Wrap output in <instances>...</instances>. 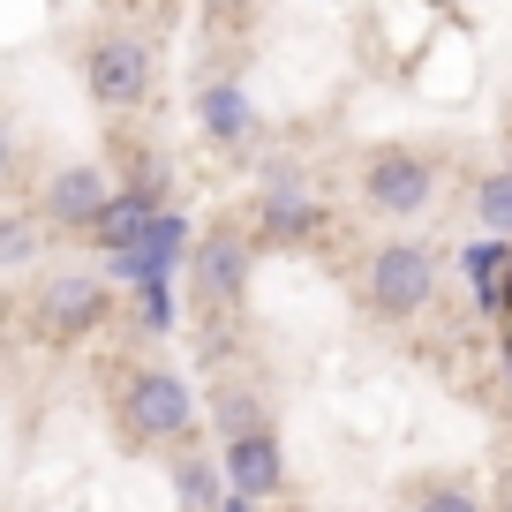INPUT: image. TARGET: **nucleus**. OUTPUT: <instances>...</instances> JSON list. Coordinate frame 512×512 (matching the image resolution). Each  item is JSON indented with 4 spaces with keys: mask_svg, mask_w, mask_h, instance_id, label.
I'll return each mask as SVG.
<instances>
[{
    "mask_svg": "<svg viewBox=\"0 0 512 512\" xmlns=\"http://www.w3.org/2000/svg\"><path fill=\"white\" fill-rule=\"evenodd\" d=\"M113 422L136 445H189L196 437V392L166 362H128L113 377Z\"/></svg>",
    "mask_w": 512,
    "mask_h": 512,
    "instance_id": "f257e3e1",
    "label": "nucleus"
},
{
    "mask_svg": "<svg viewBox=\"0 0 512 512\" xmlns=\"http://www.w3.org/2000/svg\"><path fill=\"white\" fill-rule=\"evenodd\" d=\"M113 294L98 272H83V264H53V272L31 279V294H23V332L38 339V347H83V339L106 324Z\"/></svg>",
    "mask_w": 512,
    "mask_h": 512,
    "instance_id": "f03ea898",
    "label": "nucleus"
},
{
    "mask_svg": "<svg viewBox=\"0 0 512 512\" xmlns=\"http://www.w3.org/2000/svg\"><path fill=\"white\" fill-rule=\"evenodd\" d=\"M437 302V249L430 241H377L362 264V309L377 324H407Z\"/></svg>",
    "mask_w": 512,
    "mask_h": 512,
    "instance_id": "7ed1b4c3",
    "label": "nucleus"
},
{
    "mask_svg": "<svg viewBox=\"0 0 512 512\" xmlns=\"http://www.w3.org/2000/svg\"><path fill=\"white\" fill-rule=\"evenodd\" d=\"M159 83V53H151L144 31H98L91 53H83V91L106 113H136Z\"/></svg>",
    "mask_w": 512,
    "mask_h": 512,
    "instance_id": "20e7f679",
    "label": "nucleus"
},
{
    "mask_svg": "<svg viewBox=\"0 0 512 512\" xmlns=\"http://www.w3.org/2000/svg\"><path fill=\"white\" fill-rule=\"evenodd\" d=\"M249 272H256V234L249 226H204L189 249V294L196 309H234L241 294H249Z\"/></svg>",
    "mask_w": 512,
    "mask_h": 512,
    "instance_id": "39448f33",
    "label": "nucleus"
},
{
    "mask_svg": "<svg viewBox=\"0 0 512 512\" xmlns=\"http://www.w3.org/2000/svg\"><path fill=\"white\" fill-rule=\"evenodd\" d=\"M437 196V159L430 151H407V144H384L369 151L362 166V204L377 211V219H422Z\"/></svg>",
    "mask_w": 512,
    "mask_h": 512,
    "instance_id": "423d86ee",
    "label": "nucleus"
},
{
    "mask_svg": "<svg viewBox=\"0 0 512 512\" xmlns=\"http://www.w3.org/2000/svg\"><path fill=\"white\" fill-rule=\"evenodd\" d=\"M106 204H113V181L98 174V166H61V174H46L38 219H46L53 234H91V226L106 219Z\"/></svg>",
    "mask_w": 512,
    "mask_h": 512,
    "instance_id": "0eeeda50",
    "label": "nucleus"
},
{
    "mask_svg": "<svg viewBox=\"0 0 512 512\" xmlns=\"http://www.w3.org/2000/svg\"><path fill=\"white\" fill-rule=\"evenodd\" d=\"M219 475L234 497H279L287 490V452H279V430H249V437H226L219 445Z\"/></svg>",
    "mask_w": 512,
    "mask_h": 512,
    "instance_id": "6e6552de",
    "label": "nucleus"
},
{
    "mask_svg": "<svg viewBox=\"0 0 512 512\" xmlns=\"http://www.w3.org/2000/svg\"><path fill=\"white\" fill-rule=\"evenodd\" d=\"M196 128H204L219 151H249V144H256V106H249V91H241L234 76H211L204 91H196Z\"/></svg>",
    "mask_w": 512,
    "mask_h": 512,
    "instance_id": "1a4fd4ad",
    "label": "nucleus"
},
{
    "mask_svg": "<svg viewBox=\"0 0 512 512\" xmlns=\"http://www.w3.org/2000/svg\"><path fill=\"white\" fill-rule=\"evenodd\" d=\"M317 226H324V204L302 196L294 181H279V189L256 204V241H302V234H317Z\"/></svg>",
    "mask_w": 512,
    "mask_h": 512,
    "instance_id": "9d476101",
    "label": "nucleus"
},
{
    "mask_svg": "<svg viewBox=\"0 0 512 512\" xmlns=\"http://www.w3.org/2000/svg\"><path fill=\"white\" fill-rule=\"evenodd\" d=\"M211 430H219V445L226 437H249V430H272L264 392H256V384H219V392H211Z\"/></svg>",
    "mask_w": 512,
    "mask_h": 512,
    "instance_id": "9b49d317",
    "label": "nucleus"
},
{
    "mask_svg": "<svg viewBox=\"0 0 512 512\" xmlns=\"http://www.w3.org/2000/svg\"><path fill=\"white\" fill-rule=\"evenodd\" d=\"M467 219H475L490 241H512V166H497V174L475 181V196H467Z\"/></svg>",
    "mask_w": 512,
    "mask_h": 512,
    "instance_id": "f8f14e48",
    "label": "nucleus"
},
{
    "mask_svg": "<svg viewBox=\"0 0 512 512\" xmlns=\"http://www.w3.org/2000/svg\"><path fill=\"white\" fill-rule=\"evenodd\" d=\"M415 512H482V497H475V482H422Z\"/></svg>",
    "mask_w": 512,
    "mask_h": 512,
    "instance_id": "ddd939ff",
    "label": "nucleus"
},
{
    "mask_svg": "<svg viewBox=\"0 0 512 512\" xmlns=\"http://www.w3.org/2000/svg\"><path fill=\"white\" fill-rule=\"evenodd\" d=\"M31 256H38V226L16 211V219L0 226V264H8V272H31Z\"/></svg>",
    "mask_w": 512,
    "mask_h": 512,
    "instance_id": "4468645a",
    "label": "nucleus"
},
{
    "mask_svg": "<svg viewBox=\"0 0 512 512\" xmlns=\"http://www.w3.org/2000/svg\"><path fill=\"white\" fill-rule=\"evenodd\" d=\"M174 482H181V497H189V505H211V497H219V475H211V467L196 460V452L174 467Z\"/></svg>",
    "mask_w": 512,
    "mask_h": 512,
    "instance_id": "2eb2a0df",
    "label": "nucleus"
}]
</instances>
